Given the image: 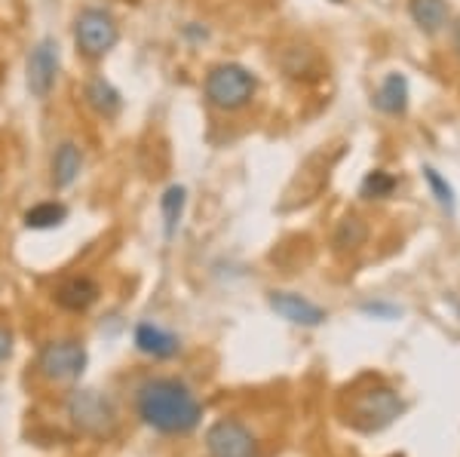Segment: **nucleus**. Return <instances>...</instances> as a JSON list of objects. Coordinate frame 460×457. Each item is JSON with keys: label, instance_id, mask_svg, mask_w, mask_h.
<instances>
[{"label": "nucleus", "instance_id": "nucleus-6", "mask_svg": "<svg viewBox=\"0 0 460 457\" xmlns=\"http://www.w3.org/2000/svg\"><path fill=\"white\" fill-rule=\"evenodd\" d=\"M74 37H77L80 53L89 58H99L114 49L120 31H117V22L105 10H84L77 16V25H74Z\"/></svg>", "mask_w": 460, "mask_h": 457}, {"label": "nucleus", "instance_id": "nucleus-17", "mask_svg": "<svg viewBox=\"0 0 460 457\" xmlns=\"http://www.w3.org/2000/svg\"><path fill=\"white\" fill-rule=\"evenodd\" d=\"M65 218H68V209L56 200L53 203H37L25 212V224L31 227V231H47V227L62 224Z\"/></svg>", "mask_w": 460, "mask_h": 457}, {"label": "nucleus", "instance_id": "nucleus-12", "mask_svg": "<svg viewBox=\"0 0 460 457\" xmlns=\"http://www.w3.org/2000/svg\"><path fill=\"white\" fill-rule=\"evenodd\" d=\"M80 166H84V154L74 142H62L56 147L53 154V184L58 190L62 188H71L80 175Z\"/></svg>", "mask_w": 460, "mask_h": 457}, {"label": "nucleus", "instance_id": "nucleus-21", "mask_svg": "<svg viewBox=\"0 0 460 457\" xmlns=\"http://www.w3.org/2000/svg\"><path fill=\"white\" fill-rule=\"evenodd\" d=\"M13 356V331L6 326H0V365Z\"/></svg>", "mask_w": 460, "mask_h": 457}, {"label": "nucleus", "instance_id": "nucleus-11", "mask_svg": "<svg viewBox=\"0 0 460 457\" xmlns=\"http://www.w3.org/2000/svg\"><path fill=\"white\" fill-rule=\"evenodd\" d=\"M56 301H58V307H65V311L84 313L99 301V283L89 277H71L56 289Z\"/></svg>", "mask_w": 460, "mask_h": 457}, {"label": "nucleus", "instance_id": "nucleus-9", "mask_svg": "<svg viewBox=\"0 0 460 457\" xmlns=\"http://www.w3.org/2000/svg\"><path fill=\"white\" fill-rule=\"evenodd\" d=\"M270 307L283 316V320L295 322V326H304V329H316V326H323V320H325L323 307H316L314 301L301 298V294H295V292H273Z\"/></svg>", "mask_w": 460, "mask_h": 457}, {"label": "nucleus", "instance_id": "nucleus-19", "mask_svg": "<svg viewBox=\"0 0 460 457\" xmlns=\"http://www.w3.org/2000/svg\"><path fill=\"white\" fill-rule=\"evenodd\" d=\"M393 188H396V181H393L387 172H372L366 181H362V197H368V200H375V197H387Z\"/></svg>", "mask_w": 460, "mask_h": 457}, {"label": "nucleus", "instance_id": "nucleus-16", "mask_svg": "<svg viewBox=\"0 0 460 457\" xmlns=\"http://www.w3.org/2000/svg\"><path fill=\"white\" fill-rule=\"evenodd\" d=\"M411 19L433 34L448 22V6H445V0H411Z\"/></svg>", "mask_w": 460, "mask_h": 457}, {"label": "nucleus", "instance_id": "nucleus-2", "mask_svg": "<svg viewBox=\"0 0 460 457\" xmlns=\"http://www.w3.org/2000/svg\"><path fill=\"white\" fill-rule=\"evenodd\" d=\"M65 415L80 433L95 439H108L117 433V409L99 390H74L65 400Z\"/></svg>", "mask_w": 460, "mask_h": 457}, {"label": "nucleus", "instance_id": "nucleus-4", "mask_svg": "<svg viewBox=\"0 0 460 457\" xmlns=\"http://www.w3.org/2000/svg\"><path fill=\"white\" fill-rule=\"evenodd\" d=\"M255 95V77L243 65H218L206 77V99L221 110L246 108Z\"/></svg>", "mask_w": 460, "mask_h": 457}, {"label": "nucleus", "instance_id": "nucleus-15", "mask_svg": "<svg viewBox=\"0 0 460 457\" xmlns=\"http://www.w3.org/2000/svg\"><path fill=\"white\" fill-rule=\"evenodd\" d=\"M377 108L387 110V114H402L408 108V83L402 74H390L387 80H384L381 92H377Z\"/></svg>", "mask_w": 460, "mask_h": 457}, {"label": "nucleus", "instance_id": "nucleus-5", "mask_svg": "<svg viewBox=\"0 0 460 457\" xmlns=\"http://www.w3.org/2000/svg\"><path fill=\"white\" fill-rule=\"evenodd\" d=\"M86 365H89L86 347L80 341H71V338L49 341L40 350V356H37V372L47 381H53V384H71V381H77L86 372Z\"/></svg>", "mask_w": 460, "mask_h": 457}, {"label": "nucleus", "instance_id": "nucleus-20", "mask_svg": "<svg viewBox=\"0 0 460 457\" xmlns=\"http://www.w3.org/2000/svg\"><path fill=\"white\" fill-rule=\"evenodd\" d=\"M424 175H427V181H429V188L436 190V197H439V203L445 206V209H455V194H451V188L439 179V172L436 169H424Z\"/></svg>", "mask_w": 460, "mask_h": 457}, {"label": "nucleus", "instance_id": "nucleus-10", "mask_svg": "<svg viewBox=\"0 0 460 457\" xmlns=\"http://www.w3.org/2000/svg\"><path fill=\"white\" fill-rule=\"evenodd\" d=\"M136 347L145 353V356H154V359H172L178 356L181 350V341L172 331L154 326V322H142L136 326Z\"/></svg>", "mask_w": 460, "mask_h": 457}, {"label": "nucleus", "instance_id": "nucleus-18", "mask_svg": "<svg viewBox=\"0 0 460 457\" xmlns=\"http://www.w3.org/2000/svg\"><path fill=\"white\" fill-rule=\"evenodd\" d=\"M366 237H368V231L359 218H344L335 233V246H338V252H353V249H359L362 242H366Z\"/></svg>", "mask_w": 460, "mask_h": 457}, {"label": "nucleus", "instance_id": "nucleus-13", "mask_svg": "<svg viewBox=\"0 0 460 457\" xmlns=\"http://www.w3.org/2000/svg\"><path fill=\"white\" fill-rule=\"evenodd\" d=\"M184 203H188V190H184L181 184H172V188L163 190L160 212H163V233H166V240H172L175 231H178V224H181Z\"/></svg>", "mask_w": 460, "mask_h": 457}, {"label": "nucleus", "instance_id": "nucleus-3", "mask_svg": "<svg viewBox=\"0 0 460 457\" xmlns=\"http://www.w3.org/2000/svg\"><path fill=\"white\" fill-rule=\"evenodd\" d=\"M399 411H402V400H399L396 390L375 384V387H368L353 396L350 411H347L350 417H347V421L362 433H377L396 421Z\"/></svg>", "mask_w": 460, "mask_h": 457}, {"label": "nucleus", "instance_id": "nucleus-7", "mask_svg": "<svg viewBox=\"0 0 460 457\" xmlns=\"http://www.w3.org/2000/svg\"><path fill=\"white\" fill-rule=\"evenodd\" d=\"M206 452L209 457H258V439L240 421H215L206 430Z\"/></svg>", "mask_w": 460, "mask_h": 457}, {"label": "nucleus", "instance_id": "nucleus-14", "mask_svg": "<svg viewBox=\"0 0 460 457\" xmlns=\"http://www.w3.org/2000/svg\"><path fill=\"white\" fill-rule=\"evenodd\" d=\"M86 101H89V108L102 117H117V110H120V105H123L120 92H117L114 86L102 77H95L93 83L86 86Z\"/></svg>", "mask_w": 460, "mask_h": 457}, {"label": "nucleus", "instance_id": "nucleus-1", "mask_svg": "<svg viewBox=\"0 0 460 457\" xmlns=\"http://www.w3.org/2000/svg\"><path fill=\"white\" fill-rule=\"evenodd\" d=\"M136 415L163 436H188L203 421V405L184 381L147 378L136 390Z\"/></svg>", "mask_w": 460, "mask_h": 457}, {"label": "nucleus", "instance_id": "nucleus-8", "mask_svg": "<svg viewBox=\"0 0 460 457\" xmlns=\"http://www.w3.org/2000/svg\"><path fill=\"white\" fill-rule=\"evenodd\" d=\"M58 74V43L53 37H43L28 56V90L34 99H47L56 86Z\"/></svg>", "mask_w": 460, "mask_h": 457}]
</instances>
